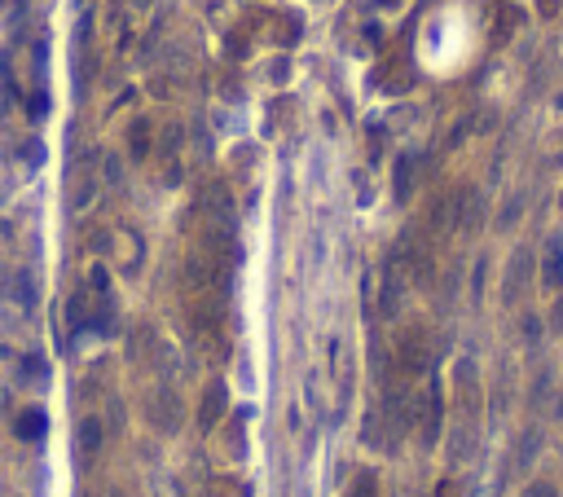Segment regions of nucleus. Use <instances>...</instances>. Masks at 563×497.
<instances>
[{
    "instance_id": "4",
    "label": "nucleus",
    "mask_w": 563,
    "mask_h": 497,
    "mask_svg": "<svg viewBox=\"0 0 563 497\" xmlns=\"http://www.w3.org/2000/svg\"><path fill=\"white\" fill-rule=\"evenodd\" d=\"M537 445H542V432H537V427H528V432H524V441H519V467H533Z\"/></svg>"
},
{
    "instance_id": "2",
    "label": "nucleus",
    "mask_w": 563,
    "mask_h": 497,
    "mask_svg": "<svg viewBox=\"0 0 563 497\" xmlns=\"http://www.w3.org/2000/svg\"><path fill=\"white\" fill-rule=\"evenodd\" d=\"M542 282H546L550 291H559V287H563V243H559V238H550V243H546V260H542Z\"/></svg>"
},
{
    "instance_id": "7",
    "label": "nucleus",
    "mask_w": 563,
    "mask_h": 497,
    "mask_svg": "<svg viewBox=\"0 0 563 497\" xmlns=\"http://www.w3.org/2000/svg\"><path fill=\"white\" fill-rule=\"evenodd\" d=\"M84 449H89V453L98 449V423H84Z\"/></svg>"
},
{
    "instance_id": "3",
    "label": "nucleus",
    "mask_w": 563,
    "mask_h": 497,
    "mask_svg": "<svg viewBox=\"0 0 563 497\" xmlns=\"http://www.w3.org/2000/svg\"><path fill=\"white\" fill-rule=\"evenodd\" d=\"M528 269H533V255L528 251H519L511 264V273H507V299H519L524 296V287H528Z\"/></svg>"
},
{
    "instance_id": "1",
    "label": "nucleus",
    "mask_w": 563,
    "mask_h": 497,
    "mask_svg": "<svg viewBox=\"0 0 563 497\" xmlns=\"http://www.w3.org/2000/svg\"><path fill=\"white\" fill-rule=\"evenodd\" d=\"M427 365H431V344L422 330H410L401 339V374H427Z\"/></svg>"
},
{
    "instance_id": "6",
    "label": "nucleus",
    "mask_w": 563,
    "mask_h": 497,
    "mask_svg": "<svg viewBox=\"0 0 563 497\" xmlns=\"http://www.w3.org/2000/svg\"><path fill=\"white\" fill-rule=\"evenodd\" d=\"M353 497H379V489H374V480H370V476H361V480H357V489H353Z\"/></svg>"
},
{
    "instance_id": "5",
    "label": "nucleus",
    "mask_w": 563,
    "mask_h": 497,
    "mask_svg": "<svg viewBox=\"0 0 563 497\" xmlns=\"http://www.w3.org/2000/svg\"><path fill=\"white\" fill-rule=\"evenodd\" d=\"M410 181H414V159H401V167H397V194L401 199L410 194Z\"/></svg>"
}]
</instances>
